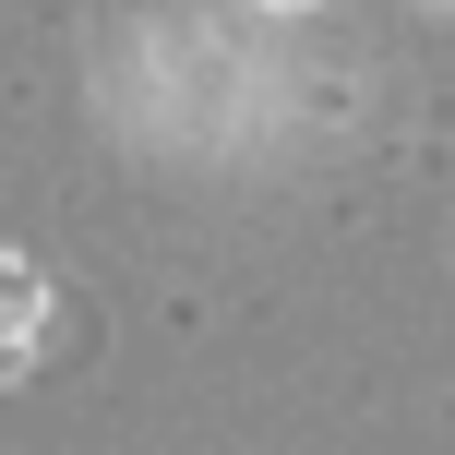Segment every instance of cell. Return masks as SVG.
<instances>
[{"mask_svg": "<svg viewBox=\"0 0 455 455\" xmlns=\"http://www.w3.org/2000/svg\"><path fill=\"white\" fill-rule=\"evenodd\" d=\"M36 323H48V275L24 264V251H0V360H24Z\"/></svg>", "mask_w": 455, "mask_h": 455, "instance_id": "obj_1", "label": "cell"}, {"mask_svg": "<svg viewBox=\"0 0 455 455\" xmlns=\"http://www.w3.org/2000/svg\"><path fill=\"white\" fill-rule=\"evenodd\" d=\"M264 12H299V0H264Z\"/></svg>", "mask_w": 455, "mask_h": 455, "instance_id": "obj_2", "label": "cell"}]
</instances>
